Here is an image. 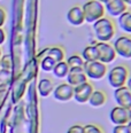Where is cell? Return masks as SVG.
I'll return each mask as SVG.
<instances>
[{"mask_svg":"<svg viewBox=\"0 0 131 133\" xmlns=\"http://www.w3.org/2000/svg\"><path fill=\"white\" fill-rule=\"evenodd\" d=\"M10 66H12V62H10V56H8V55L1 56V59H0V70L9 71V70H10Z\"/></svg>","mask_w":131,"mask_h":133,"instance_id":"cell-23","label":"cell"},{"mask_svg":"<svg viewBox=\"0 0 131 133\" xmlns=\"http://www.w3.org/2000/svg\"><path fill=\"white\" fill-rule=\"evenodd\" d=\"M69 70H70V68L67 64L66 61H60V62H57L55 66L53 68L52 72L54 74V76L57 78H66L68 76Z\"/></svg>","mask_w":131,"mask_h":133,"instance_id":"cell-18","label":"cell"},{"mask_svg":"<svg viewBox=\"0 0 131 133\" xmlns=\"http://www.w3.org/2000/svg\"><path fill=\"white\" fill-rule=\"evenodd\" d=\"M84 71L88 78L93 80H100L105 76H107L108 68L107 64L100 62V61H93V62H85Z\"/></svg>","mask_w":131,"mask_h":133,"instance_id":"cell-4","label":"cell"},{"mask_svg":"<svg viewBox=\"0 0 131 133\" xmlns=\"http://www.w3.org/2000/svg\"><path fill=\"white\" fill-rule=\"evenodd\" d=\"M127 125H128V129H129V131H130V133H131V119L129 121V123H128Z\"/></svg>","mask_w":131,"mask_h":133,"instance_id":"cell-30","label":"cell"},{"mask_svg":"<svg viewBox=\"0 0 131 133\" xmlns=\"http://www.w3.org/2000/svg\"><path fill=\"white\" fill-rule=\"evenodd\" d=\"M118 25L123 31L131 33V10H127L118 16Z\"/></svg>","mask_w":131,"mask_h":133,"instance_id":"cell-19","label":"cell"},{"mask_svg":"<svg viewBox=\"0 0 131 133\" xmlns=\"http://www.w3.org/2000/svg\"><path fill=\"white\" fill-rule=\"evenodd\" d=\"M67 64L69 65V68H84L85 61L83 60L82 55L79 54H71L69 57H67Z\"/></svg>","mask_w":131,"mask_h":133,"instance_id":"cell-20","label":"cell"},{"mask_svg":"<svg viewBox=\"0 0 131 133\" xmlns=\"http://www.w3.org/2000/svg\"><path fill=\"white\" fill-rule=\"evenodd\" d=\"M114 100L117 106L131 109V92L127 85L114 90Z\"/></svg>","mask_w":131,"mask_h":133,"instance_id":"cell-10","label":"cell"},{"mask_svg":"<svg viewBox=\"0 0 131 133\" xmlns=\"http://www.w3.org/2000/svg\"><path fill=\"white\" fill-rule=\"evenodd\" d=\"M106 13L111 17H118L124 12L128 10V5L123 0H110L105 5Z\"/></svg>","mask_w":131,"mask_h":133,"instance_id":"cell-12","label":"cell"},{"mask_svg":"<svg viewBox=\"0 0 131 133\" xmlns=\"http://www.w3.org/2000/svg\"><path fill=\"white\" fill-rule=\"evenodd\" d=\"M55 64H57V61L49 56H44L40 59V68H41V70L46 71V72L52 71Z\"/></svg>","mask_w":131,"mask_h":133,"instance_id":"cell-21","label":"cell"},{"mask_svg":"<svg viewBox=\"0 0 131 133\" xmlns=\"http://www.w3.org/2000/svg\"><path fill=\"white\" fill-rule=\"evenodd\" d=\"M0 59H1V48H0Z\"/></svg>","mask_w":131,"mask_h":133,"instance_id":"cell-32","label":"cell"},{"mask_svg":"<svg viewBox=\"0 0 131 133\" xmlns=\"http://www.w3.org/2000/svg\"><path fill=\"white\" fill-rule=\"evenodd\" d=\"M53 96L55 100L60 102H67L74 98V87L69 85L68 83H62L59 84L57 87H54L53 91Z\"/></svg>","mask_w":131,"mask_h":133,"instance_id":"cell-9","label":"cell"},{"mask_svg":"<svg viewBox=\"0 0 131 133\" xmlns=\"http://www.w3.org/2000/svg\"><path fill=\"white\" fill-rule=\"evenodd\" d=\"M67 21L74 26H79L85 23L84 13H83L82 6L79 5H75L67 13Z\"/></svg>","mask_w":131,"mask_h":133,"instance_id":"cell-13","label":"cell"},{"mask_svg":"<svg viewBox=\"0 0 131 133\" xmlns=\"http://www.w3.org/2000/svg\"><path fill=\"white\" fill-rule=\"evenodd\" d=\"M66 133H84V126L80 124H74L69 127Z\"/></svg>","mask_w":131,"mask_h":133,"instance_id":"cell-24","label":"cell"},{"mask_svg":"<svg viewBox=\"0 0 131 133\" xmlns=\"http://www.w3.org/2000/svg\"><path fill=\"white\" fill-rule=\"evenodd\" d=\"M98 1H99V2H101V4H104V5H106L107 2H109L110 0H98Z\"/></svg>","mask_w":131,"mask_h":133,"instance_id":"cell-29","label":"cell"},{"mask_svg":"<svg viewBox=\"0 0 131 133\" xmlns=\"http://www.w3.org/2000/svg\"><path fill=\"white\" fill-rule=\"evenodd\" d=\"M96 47L98 49V56L99 61L105 64L111 63L114 60L116 59V52L114 49V46L109 43H105V41H97Z\"/></svg>","mask_w":131,"mask_h":133,"instance_id":"cell-6","label":"cell"},{"mask_svg":"<svg viewBox=\"0 0 131 133\" xmlns=\"http://www.w3.org/2000/svg\"><path fill=\"white\" fill-rule=\"evenodd\" d=\"M113 46L116 52V55L123 57V59H131V36H118L114 41Z\"/></svg>","mask_w":131,"mask_h":133,"instance_id":"cell-7","label":"cell"},{"mask_svg":"<svg viewBox=\"0 0 131 133\" xmlns=\"http://www.w3.org/2000/svg\"><path fill=\"white\" fill-rule=\"evenodd\" d=\"M93 91H94L93 85L88 80V82L83 83V84L78 85V86L74 87V98L72 99H75V101L77 103H80V104L88 103Z\"/></svg>","mask_w":131,"mask_h":133,"instance_id":"cell-8","label":"cell"},{"mask_svg":"<svg viewBox=\"0 0 131 133\" xmlns=\"http://www.w3.org/2000/svg\"><path fill=\"white\" fill-rule=\"evenodd\" d=\"M92 29H93L96 39L98 41L109 43V40L113 39L114 36L116 35L115 22L107 16H104L94 23H92Z\"/></svg>","mask_w":131,"mask_h":133,"instance_id":"cell-1","label":"cell"},{"mask_svg":"<svg viewBox=\"0 0 131 133\" xmlns=\"http://www.w3.org/2000/svg\"><path fill=\"white\" fill-rule=\"evenodd\" d=\"M106 101H107V95H106V93L104 92V91L94 90L91 94L90 99H89L88 103L93 108H99V107L104 106V104L106 103Z\"/></svg>","mask_w":131,"mask_h":133,"instance_id":"cell-15","label":"cell"},{"mask_svg":"<svg viewBox=\"0 0 131 133\" xmlns=\"http://www.w3.org/2000/svg\"><path fill=\"white\" fill-rule=\"evenodd\" d=\"M125 85H127V87L129 88L130 92H131V77H129V78H128V82H127V84H125Z\"/></svg>","mask_w":131,"mask_h":133,"instance_id":"cell-28","label":"cell"},{"mask_svg":"<svg viewBox=\"0 0 131 133\" xmlns=\"http://www.w3.org/2000/svg\"><path fill=\"white\" fill-rule=\"evenodd\" d=\"M5 21H6V12L2 7H0V28L5 24Z\"/></svg>","mask_w":131,"mask_h":133,"instance_id":"cell-26","label":"cell"},{"mask_svg":"<svg viewBox=\"0 0 131 133\" xmlns=\"http://www.w3.org/2000/svg\"><path fill=\"white\" fill-rule=\"evenodd\" d=\"M84 133H105V130L99 124L90 123L84 125Z\"/></svg>","mask_w":131,"mask_h":133,"instance_id":"cell-22","label":"cell"},{"mask_svg":"<svg viewBox=\"0 0 131 133\" xmlns=\"http://www.w3.org/2000/svg\"><path fill=\"white\" fill-rule=\"evenodd\" d=\"M82 57L85 62L98 61L99 56H98V49H97V47H96V44H91V45L86 46L82 52Z\"/></svg>","mask_w":131,"mask_h":133,"instance_id":"cell-17","label":"cell"},{"mask_svg":"<svg viewBox=\"0 0 131 133\" xmlns=\"http://www.w3.org/2000/svg\"><path fill=\"white\" fill-rule=\"evenodd\" d=\"M123 1L128 5V6H129V5H131V0H123Z\"/></svg>","mask_w":131,"mask_h":133,"instance_id":"cell-31","label":"cell"},{"mask_svg":"<svg viewBox=\"0 0 131 133\" xmlns=\"http://www.w3.org/2000/svg\"><path fill=\"white\" fill-rule=\"evenodd\" d=\"M67 78V83L71 85L72 87L78 86V85L83 84V83L88 82V76H86L84 68H72L69 70Z\"/></svg>","mask_w":131,"mask_h":133,"instance_id":"cell-11","label":"cell"},{"mask_svg":"<svg viewBox=\"0 0 131 133\" xmlns=\"http://www.w3.org/2000/svg\"><path fill=\"white\" fill-rule=\"evenodd\" d=\"M129 78V68L125 64H117L107 72L108 84L114 90L122 86H125Z\"/></svg>","mask_w":131,"mask_h":133,"instance_id":"cell-2","label":"cell"},{"mask_svg":"<svg viewBox=\"0 0 131 133\" xmlns=\"http://www.w3.org/2000/svg\"><path fill=\"white\" fill-rule=\"evenodd\" d=\"M44 56H49L52 59H54L57 62L60 61H65V51L62 47L60 46H51V47H46L43 51L38 54V57L41 59Z\"/></svg>","mask_w":131,"mask_h":133,"instance_id":"cell-14","label":"cell"},{"mask_svg":"<svg viewBox=\"0 0 131 133\" xmlns=\"http://www.w3.org/2000/svg\"><path fill=\"white\" fill-rule=\"evenodd\" d=\"M83 13H84L85 22L88 23H94L99 18L104 17L106 14L105 5L99 2L98 0H88L82 6Z\"/></svg>","mask_w":131,"mask_h":133,"instance_id":"cell-3","label":"cell"},{"mask_svg":"<svg viewBox=\"0 0 131 133\" xmlns=\"http://www.w3.org/2000/svg\"><path fill=\"white\" fill-rule=\"evenodd\" d=\"M5 40H6V33H5V31L1 29V28H0V45L4 44Z\"/></svg>","mask_w":131,"mask_h":133,"instance_id":"cell-27","label":"cell"},{"mask_svg":"<svg viewBox=\"0 0 131 133\" xmlns=\"http://www.w3.org/2000/svg\"><path fill=\"white\" fill-rule=\"evenodd\" d=\"M54 91V84L49 78H43L38 83V92L41 96L47 98L48 95H51Z\"/></svg>","mask_w":131,"mask_h":133,"instance_id":"cell-16","label":"cell"},{"mask_svg":"<svg viewBox=\"0 0 131 133\" xmlns=\"http://www.w3.org/2000/svg\"><path fill=\"white\" fill-rule=\"evenodd\" d=\"M111 133H130V131L127 124H124V125H114Z\"/></svg>","mask_w":131,"mask_h":133,"instance_id":"cell-25","label":"cell"},{"mask_svg":"<svg viewBox=\"0 0 131 133\" xmlns=\"http://www.w3.org/2000/svg\"><path fill=\"white\" fill-rule=\"evenodd\" d=\"M131 119V109L121 106L113 107L109 111V121L114 125H124Z\"/></svg>","mask_w":131,"mask_h":133,"instance_id":"cell-5","label":"cell"}]
</instances>
